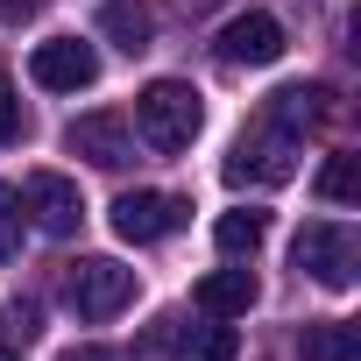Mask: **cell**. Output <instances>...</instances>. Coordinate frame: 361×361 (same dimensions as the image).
<instances>
[{
    "label": "cell",
    "mask_w": 361,
    "mask_h": 361,
    "mask_svg": "<svg viewBox=\"0 0 361 361\" xmlns=\"http://www.w3.org/2000/svg\"><path fill=\"white\" fill-rule=\"evenodd\" d=\"M0 333H8V347H29V340L43 333V312H36L29 298H15L8 312H0Z\"/></svg>",
    "instance_id": "18"
},
{
    "label": "cell",
    "mask_w": 361,
    "mask_h": 361,
    "mask_svg": "<svg viewBox=\"0 0 361 361\" xmlns=\"http://www.w3.org/2000/svg\"><path fill=\"white\" fill-rule=\"evenodd\" d=\"M255 298H262L255 269H213V276H199V290H192V305H199L206 319H241Z\"/></svg>",
    "instance_id": "11"
},
{
    "label": "cell",
    "mask_w": 361,
    "mask_h": 361,
    "mask_svg": "<svg viewBox=\"0 0 361 361\" xmlns=\"http://www.w3.org/2000/svg\"><path fill=\"white\" fill-rule=\"evenodd\" d=\"M298 354H305V361H354V354H361V333H354L347 319H312V326L298 333Z\"/></svg>",
    "instance_id": "14"
},
{
    "label": "cell",
    "mask_w": 361,
    "mask_h": 361,
    "mask_svg": "<svg viewBox=\"0 0 361 361\" xmlns=\"http://www.w3.org/2000/svg\"><path fill=\"white\" fill-rule=\"evenodd\" d=\"M262 121H276V128H290V135H298V128H319V121H333V92H326V85H305V78H298V85H276Z\"/></svg>",
    "instance_id": "12"
},
{
    "label": "cell",
    "mask_w": 361,
    "mask_h": 361,
    "mask_svg": "<svg viewBox=\"0 0 361 361\" xmlns=\"http://www.w3.org/2000/svg\"><path fill=\"white\" fill-rule=\"evenodd\" d=\"M149 347H156V354H170V361H241V333H234V326H220V319H206V326L163 319V326L149 333Z\"/></svg>",
    "instance_id": "7"
},
{
    "label": "cell",
    "mask_w": 361,
    "mask_h": 361,
    "mask_svg": "<svg viewBox=\"0 0 361 361\" xmlns=\"http://www.w3.org/2000/svg\"><path fill=\"white\" fill-rule=\"evenodd\" d=\"M64 305L78 319H114L121 305H135V269L114 255H78L64 262Z\"/></svg>",
    "instance_id": "2"
},
{
    "label": "cell",
    "mask_w": 361,
    "mask_h": 361,
    "mask_svg": "<svg viewBox=\"0 0 361 361\" xmlns=\"http://www.w3.org/2000/svg\"><path fill=\"white\" fill-rule=\"evenodd\" d=\"M213 57H220V64H234V71L276 64V57H283V22H276V15H262V8H248V15H234V22L213 36Z\"/></svg>",
    "instance_id": "6"
},
{
    "label": "cell",
    "mask_w": 361,
    "mask_h": 361,
    "mask_svg": "<svg viewBox=\"0 0 361 361\" xmlns=\"http://www.w3.org/2000/svg\"><path fill=\"white\" fill-rule=\"evenodd\" d=\"M206 128V106L185 78H149L135 92V135L156 149V156H177V149H192Z\"/></svg>",
    "instance_id": "1"
},
{
    "label": "cell",
    "mask_w": 361,
    "mask_h": 361,
    "mask_svg": "<svg viewBox=\"0 0 361 361\" xmlns=\"http://www.w3.org/2000/svg\"><path fill=\"white\" fill-rule=\"evenodd\" d=\"M64 361H128V354H121V347H71Z\"/></svg>",
    "instance_id": "20"
},
{
    "label": "cell",
    "mask_w": 361,
    "mask_h": 361,
    "mask_svg": "<svg viewBox=\"0 0 361 361\" xmlns=\"http://www.w3.org/2000/svg\"><path fill=\"white\" fill-rule=\"evenodd\" d=\"M213 241H220V255H255V248L269 241V213L234 206V213H220V220H213Z\"/></svg>",
    "instance_id": "15"
},
{
    "label": "cell",
    "mask_w": 361,
    "mask_h": 361,
    "mask_svg": "<svg viewBox=\"0 0 361 361\" xmlns=\"http://www.w3.org/2000/svg\"><path fill=\"white\" fill-rule=\"evenodd\" d=\"M64 149L85 156V163H99V170H128L135 163V128L121 114H85V121L64 128Z\"/></svg>",
    "instance_id": "9"
},
{
    "label": "cell",
    "mask_w": 361,
    "mask_h": 361,
    "mask_svg": "<svg viewBox=\"0 0 361 361\" xmlns=\"http://www.w3.org/2000/svg\"><path fill=\"white\" fill-rule=\"evenodd\" d=\"M192 220V199H177V192H121L114 199V234L121 241H163V234H177Z\"/></svg>",
    "instance_id": "5"
},
{
    "label": "cell",
    "mask_w": 361,
    "mask_h": 361,
    "mask_svg": "<svg viewBox=\"0 0 361 361\" xmlns=\"http://www.w3.org/2000/svg\"><path fill=\"white\" fill-rule=\"evenodd\" d=\"M290 262H298V276H312V283H326V290H347V283L361 276V241H354V227H340V220H312V227L298 234Z\"/></svg>",
    "instance_id": "4"
},
{
    "label": "cell",
    "mask_w": 361,
    "mask_h": 361,
    "mask_svg": "<svg viewBox=\"0 0 361 361\" xmlns=\"http://www.w3.org/2000/svg\"><path fill=\"white\" fill-rule=\"evenodd\" d=\"M298 177V135L276 121H255L227 149V185H290Z\"/></svg>",
    "instance_id": "3"
},
{
    "label": "cell",
    "mask_w": 361,
    "mask_h": 361,
    "mask_svg": "<svg viewBox=\"0 0 361 361\" xmlns=\"http://www.w3.org/2000/svg\"><path fill=\"white\" fill-rule=\"evenodd\" d=\"M22 234H29V227H22V192H15V185H0V262H15V255H22Z\"/></svg>",
    "instance_id": "17"
},
{
    "label": "cell",
    "mask_w": 361,
    "mask_h": 361,
    "mask_svg": "<svg viewBox=\"0 0 361 361\" xmlns=\"http://www.w3.org/2000/svg\"><path fill=\"white\" fill-rule=\"evenodd\" d=\"M36 8H43V0H0V22H29Z\"/></svg>",
    "instance_id": "21"
},
{
    "label": "cell",
    "mask_w": 361,
    "mask_h": 361,
    "mask_svg": "<svg viewBox=\"0 0 361 361\" xmlns=\"http://www.w3.org/2000/svg\"><path fill=\"white\" fill-rule=\"evenodd\" d=\"M354 192H361L354 156H326V170H319V199H326V206H354Z\"/></svg>",
    "instance_id": "16"
},
{
    "label": "cell",
    "mask_w": 361,
    "mask_h": 361,
    "mask_svg": "<svg viewBox=\"0 0 361 361\" xmlns=\"http://www.w3.org/2000/svg\"><path fill=\"white\" fill-rule=\"evenodd\" d=\"M99 36H106L114 50L142 57V50L156 43V15L142 8V0H106V8H99Z\"/></svg>",
    "instance_id": "13"
},
{
    "label": "cell",
    "mask_w": 361,
    "mask_h": 361,
    "mask_svg": "<svg viewBox=\"0 0 361 361\" xmlns=\"http://www.w3.org/2000/svg\"><path fill=\"white\" fill-rule=\"evenodd\" d=\"M0 361H22V354H0Z\"/></svg>",
    "instance_id": "22"
},
{
    "label": "cell",
    "mask_w": 361,
    "mask_h": 361,
    "mask_svg": "<svg viewBox=\"0 0 361 361\" xmlns=\"http://www.w3.org/2000/svg\"><path fill=\"white\" fill-rule=\"evenodd\" d=\"M22 135H29V114H22V99H15V85L0 78V149H8V142H22Z\"/></svg>",
    "instance_id": "19"
},
{
    "label": "cell",
    "mask_w": 361,
    "mask_h": 361,
    "mask_svg": "<svg viewBox=\"0 0 361 361\" xmlns=\"http://www.w3.org/2000/svg\"><path fill=\"white\" fill-rule=\"evenodd\" d=\"M22 206L36 213V227L43 234H78V220H85V199H78V185H71V177L64 170H36L29 177V192H22Z\"/></svg>",
    "instance_id": "10"
},
{
    "label": "cell",
    "mask_w": 361,
    "mask_h": 361,
    "mask_svg": "<svg viewBox=\"0 0 361 361\" xmlns=\"http://www.w3.org/2000/svg\"><path fill=\"white\" fill-rule=\"evenodd\" d=\"M29 78H36L43 92H85V85L99 78V50H92V43H78V36L36 43V57H29Z\"/></svg>",
    "instance_id": "8"
}]
</instances>
